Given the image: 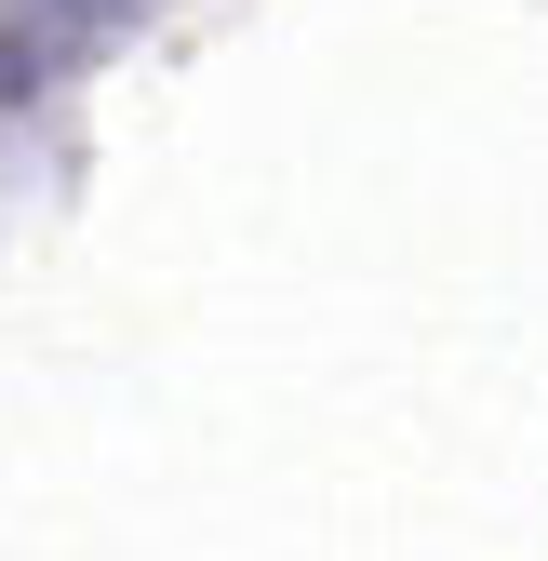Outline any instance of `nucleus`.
Returning a JSON list of instances; mask_svg holds the SVG:
<instances>
[{"instance_id": "1", "label": "nucleus", "mask_w": 548, "mask_h": 561, "mask_svg": "<svg viewBox=\"0 0 548 561\" xmlns=\"http://www.w3.org/2000/svg\"><path fill=\"white\" fill-rule=\"evenodd\" d=\"M148 0H0V94H41L67 67H94Z\"/></svg>"}]
</instances>
